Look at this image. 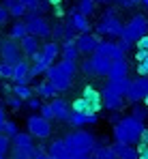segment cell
Masks as SVG:
<instances>
[{
  "mask_svg": "<svg viewBox=\"0 0 148 159\" xmlns=\"http://www.w3.org/2000/svg\"><path fill=\"white\" fill-rule=\"evenodd\" d=\"M135 45H137V50H144V52H148V34L140 37V39L135 41Z\"/></svg>",
  "mask_w": 148,
  "mask_h": 159,
  "instance_id": "obj_47",
  "label": "cell"
},
{
  "mask_svg": "<svg viewBox=\"0 0 148 159\" xmlns=\"http://www.w3.org/2000/svg\"><path fill=\"white\" fill-rule=\"evenodd\" d=\"M71 127L75 129H82L84 125H86V114H79V112H71V116H69V120H67Z\"/></svg>",
  "mask_w": 148,
  "mask_h": 159,
  "instance_id": "obj_37",
  "label": "cell"
},
{
  "mask_svg": "<svg viewBox=\"0 0 148 159\" xmlns=\"http://www.w3.org/2000/svg\"><path fill=\"white\" fill-rule=\"evenodd\" d=\"M107 84H110L118 95L124 97V95H127V88H129V75H127V78H120V80H112V82H107Z\"/></svg>",
  "mask_w": 148,
  "mask_h": 159,
  "instance_id": "obj_35",
  "label": "cell"
},
{
  "mask_svg": "<svg viewBox=\"0 0 148 159\" xmlns=\"http://www.w3.org/2000/svg\"><path fill=\"white\" fill-rule=\"evenodd\" d=\"M39 114H41L45 120H54V112H52V106H49V103H41V107H39Z\"/></svg>",
  "mask_w": 148,
  "mask_h": 159,
  "instance_id": "obj_42",
  "label": "cell"
},
{
  "mask_svg": "<svg viewBox=\"0 0 148 159\" xmlns=\"http://www.w3.org/2000/svg\"><path fill=\"white\" fill-rule=\"evenodd\" d=\"M114 4H118L120 9H135L137 4H142L140 0H116Z\"/></svg>",
  "mask_w": 148,
  "mask_h": 159,
  "instance_id": "obj_43",
  "label": "cell"
},
{
  "mask_svg": "<svg viewBox=\"0 0 148 159\" xmlns=\"http://www.w3.org/2000/svg\"><path fill=\"white\" fill-rule=\"evenodd\" d=\"M47 157H52V159H67V157H69V151H67V144H65V140H62V138H60V140L49 142Z\"/></svg>",
  "mask_w": 148,
  "mask_h": 159,
  "instance_id": "obj_22",
  "label": "cell"
},
{
  "mask_svg": "<svg viewBox=\"0 0 148 159\" xmlns=\"http://www.w3.org/2000/svg\"><path fill=\"white\" fill-rule=\"evenodd\" d=\"M20 43V50H22V56H32L34 52H39V48H41V43H39V39L37 37H32V34H26L24 39H20L17 41Z\"/></svg>",
  "mask_w": 148,
  "mask_h": 159,
  "instance_id": "obj_21",
  "label": "cell"
},
{
  "mask_svg": "<svg viewBox=\"0 0 148 159\" xmlns=\"http://www.w3.org/2000/svg\"><path fill=\"white\" fill-rule=\"evenodd\" d=\"M131 116L135 118V120H140V123H146L148 118V107L144 106V103H133V107H131Z\"/></svg>",
  "mask_w": 148,
  "mask_h": 159,
  "instance_id": "obj_33",
  "label": "cell"
},
{
  "mask_svg": "<svg viewBox=\"0 0 148 159\" xmlns=\"http://www.w3.org/2000/svg\"><path fill=\"white\" fill-rule=\"evenodd\" d=\"M41 103H43V101H41V99H37L34 95H32L30 99H26V106L30 107L32 112H39V107H41Z\"/></svg>",
  "mask_w": 148,
  "mask_h": 159,
  "instance_id": "obj_45",
  "label": "cell"
},
{
  "mask_svg": "<svg viewBox=\"0 0 148 159\" xmlns=\"http://www.w3.org/2000/svg\"><path fill=\"white\" fill-rule=\"evenodd\" d=\"M54 15H56V17H62V15H65V11H62V4H56V7H54Z\"/></svg>",
  "mask_w": 148,
  "mask_h": 159,
  "instance_id": "obj_51",
  "label": "cell"
},
{
  "mask_svg": "<svg viewBox=\"0 0 148 159\" xmlns=\"http://www.w3.org/2000/svg\"><path fill=\"white\" fill-rule=\"evenodd\" d=\"M39 148L32 144V146H11V159H32L34 157V153H37Z\"/></svg>",
  "mask_w": 148,
  "mask_h": 159,
  "instance_id": "obj_28",
  "label": "cell"
},
{
  "mask_svg": "<svg viewBox=\"0 0 148 159\" xmlns=\"http://www.w3.org/2000/svg\"><path fill=\"white\" fill-rule=\"evenodd\" d=\"M28 71H30V62L22 58V60H17L15 65H13V75H11V82H15V84H30L32 80L28 75Z\"/></svg>",
  "mask_w": 148,
  "mask_h": 159,
  "instance_id": "obj_15",
  "label": "cell"
},
{
  "mask_svg": "<svg viewBox=\"0 0 148 159\" xmlns=\"http://www.w3.org/2000/svg\"><path fill=\"white\" fill-rule=\"evenodd\" d=\"M32 159H47V153H45L43 148H39V151L34 153V157H32Z\"/></svg>",
  "mask_w": 148,
  "mask_h": 159,
  "instance_id": "obj_52",
  "label": "cell"
},
{
  "mask_svg": "<svg viewBox=\"0 0 148 159\" xmlns=\"http://www.w3.org/2000/svg\"><path fill=\"white\" fill-rule=\"evenodd\" d=\"M140 2H142V4H144V7L148 9V0H140Z\"/></svg>",
  "mask_w": 148,
  "mask_h": 159,
  "instance_id": "obj_58",
  "label": "cell"
},
{
  "mask_svg": "<svg viewBox=\"0 0 148 159\" xmlns=\"http://www.w3.org/2000/svg\"><path fill=\"white\" fill-rule=\"evenodd\" d=\"M90 157H95V159H116V155H114L112 146H107L105 142H99L97 140L95 148L90 151Z\"/></svg>",
  "mask_w": 148,
  "mask_h": 159,
  "instance_id": "obj_27",
  "label": "cell"
},
{
  "mask_svg": "<svg viewBox=\"0 0 148 159\" xmlns=\"http://www.w3.org/2000/svg\"><path fill=\"white\" fill-rule=\"evenodd\" d=\"M11 75H13V65H7V62L0 60V78L2 80H11Z\"/></svg>",
  "mask_w": 148,
  "mask_h": 159,
  "instance_id": "obj_40",
  "label": "cell"
},
{
  "mask_svg": "<svg viewBox=\"0 0 148 159\" xmlns=\"http://www.w3.org/2000/svg\"><path fill=\"white\" fill-rule=\"evenodd\" d=\"M9 20H11L9 11H7V9H4V7L0 4V28H2V26H7V24H9Z\"/></svg>",
  "mask_w": 148,
  "mask_h": 159,
  "instance_id": "obj_46",
  "label": "cell"
},
{
  "mask_svg": "<svg viewBox=\"0 0 148 159\" xmlns=\"http://www.w3.org/2000/svg\"><path fill=\"white\" fill-rule=\"evenodd\" d=\"M45 80L47 82H52L54 84V88L58 90V93H65V90H69L71 86H73V78L75 75H71L60 62H54V65H49L47 69H45Z\"/></svg>",
  "mask_w": 148,
  "mask_h": 159,
  "instance_id": "obj_5",
  "label": "cell"
},
{
  "mask_svg": "<svg viewBox=\"0 0 148 159\" xmlns=\"http://www.w3.org/2000/svg\"><path fill=\"white\" fill-rule=\"evenodd\" d=\"M47 159H52V157H47Z\"/></svg>",
  "mask_w": 148,
  "mask_h": 159,
  "instance_id": "obj_63",
  "label": "cell"
},
{
  "mask_svg": "<svg viewBox=\"0 0 148 159\" xmlns=\"http://www.w3.org/2000/svg\"><path fill=\"white\" fill-rule=\"evenodd\" d=\"M0 4L9 11V15H11V17H15V20H22L26 13H28V9H26L20 0H2Z\"/></svg>",
  "mask_w": 148,
  "mask_h": 159,
  "instance_id": "obj_23",
  "label": "cell"
},
{
  "mask_svg": "<svg viewBox=\"0 0 148 159\" xmlns=\"http://www.w3.org/2000/svg\"><path fill=\"white\" fill-rule=\"evenodd\" d=\"M95 52L105 56V58H110V60H120V58H124V52L118 48V43L116 41H110V39H105V41L101 39Z\"/></svg>",
  "mask_w": 148,
  "mask_h": 159,
  "instance_id": "obj_12",
  "label": "cell"
},
{
  "mask_svg": "<svg viewBox=\"0 0 148 159\" xmlns=\"http://www.w3.org/2000/svg\"><path fill=\"white\" fill-rule=\"evenodd\" d=\"M67 159H86V157H67Z\"/></svg>",
  "mask_w": 148,
  "mask_h": 159,
  "instance_id": "obj_59",
  "label": "cell"
},
{
  "mask_svg": "<svg viewBox=\"0 0 148 159\" xmlns=\"http://www.w3.org/2000/svg\"><path fill=\"white\" fill-rule=\"evenodd\" d=\"M26 34H28V30H26V24L22 22V20L13 22V24H11V28H9V39H13V41L24 39Z\"/></svg>",
  "mask_w": 148,
  "mask_h": 159,
  "instance_id": "obj_30",
  "label": "cell"
},
{
  "mask_svg": "<svg viewBox=\"0 0 148 159\" xmlns=\"http://www.w3.org/2000/svg\"><path fill=\"white\" fill-rule=\"evenodd\" d=\"M34 95L39 97V99H54L56 95H58V90L54 88V84L52 82H39L37 84V88H34Z\"/></svg>",
  "mask_w": 148,
  "mask_h": 159,
  "instance_id": "obj_26",
  "label": "cell"
},
{
  "mask_svg": "<svg viewBox=\"0 0 148 159\" xmlns=\"http://www.w3.org/2000/svg\"><path fill=\"white\" fill-rule=\"evenodd\" d=\"M4 106L11 107V110H22V106H24V101L17 97V95H13V93H9L7 95V99H4Z\"/></svg>",
  "mask_w": 148,
  "mask_h": 159,
  "instance_id": "obj_38",
  "label": "cell"
},
{
  "mask_svg": "<svg viewBox=\"0 0 148 159\" xmlns=\"http://www.w3.org/2000/svg\"><path fill=\"white\" fill-rule=\"evenodd\" d=\"M75 9H77L79 13H84L86 17H90V15L95 13V9H97V2H95V0H79Z\"/></svg>",
  "mask_w": 148,
  "mask_h": 159,
  "instance_id": "obj_34",
  "label": "cell"
},
{
  "mask_svg": "<svg viewBox=\"0 0 148 159\" xmlns=\"http://www.w3.org/2000/svg\"><path fill=\"white\" fill-rule=\"evenodd\" d=\"M20 2L24 4V7H26V9H28V11H30V9H34V4H37L39 0H20Z\"/></svg>",
  "mask_w": 148,
  "mask_h": 159,
  "instance_id": "obj_50",
  "label": "cell"
},
{
  "mask_svg": "<svg viewBox=\"0 0 148 159\" xmlns=\"http://www.w3.org/2000/svg\"><path fill=\"white\" fill-rule=\"evenodd\" d=\"M60 58H62V60H73V62L79 60V52H77V48H75L73 39L62 41V45H60Z\"/></svg>",
  "mask_w": 148,
  "mask_h": 159,
  "instance_id": "obj_25",
  "label": "cell"
},
{
  "mask_svg": "<svg viewBox=\"0 0 148 159\" xmlns=\"http://www.w3.org/2000/svg\"><path fill=\"white\" fill-rule=\"evenodd\" d=\"M148 34V17L144 13H135V15H131L127 22L123 24V39L127 41H131V43H135L140 37H144Z\"/></svg>",
  "mask_w": 148,
  "mask_h": 159,
  "instance_id": "obj_4",
  "label": "cell"
},
{
  "mask_svg": "<svg viewBox=\"0 0 148 159\" xmlns=\"http://www.w3.org/2000/svg\"><path fill=\"white\" fill-rule=\"evenodd\" d=\"M26 131L30 133L32 138H39V140H45L52 135V120H45L41 114H30L26 118Z\"/></svg>",
  "mask_w": 148,
  "mask_h": 159,
  "instance_id": "obj_7",
  "label": "cell"
},
{
  "mask_svg": "<svg viewBox=\"0 0 148 159\" xmlns=\"http://www.w3.org/2000/svg\"><path fill=\"white\" fill-rule=\"evenodd\" d=\"M118 120H120V114H118V112H112V116H110V123H112V125H116Z\"/></svg>",
  "mask_w": 148,
  "mask_h": 159,
  "instance_id": "obj_53",
  "label": "cell"
},
{
  "mask_svg": "<svg viewBox=\"0 0 148 159\" xmlns=\"http://www.w3.org/2000/svg\"><path fill=\"white\" fill-rule=\"evenodd\" d=\"M11 93H13V95H17V97H20L22 101L30 99V97L34 95V90H32V88H30L28 84H15V86L11 88Z\"/></svg>",
  "mask_w": 148,
  "mask_h": 159,
  "instance_id": "obj_32",
  "label": "cell"
},
{
  "mask_svg": "<svg viewBox=\"0 0 148 159\" xmlns=\"http://www.w3.org/2000/svg\"><path fill=\"white\" fill-rule=\"evenodd\" d=\"M142 131H144V123L135 120L133 116H120V120L114 125V140L133 146L140 142Z\"/></svg>",
  "mask_w": 148,
  "mask_h": 159,
  "instance_id": "obj_2",
  "label": "cell"
},
{
  "mask_svg": "<svg viewBox=\"0 0 148 159\" xmlns=\"http://www.w3.org/2000/svg\"><path fill=\"white\" fill-rule=\"evenodd\" d=\"M67 22L73 26V30L79 34V32H90V22H88V17L84 15V13H79L77 9L73 11H69V17H67Z\"/></svg>",
  "mask_w": 148,
  "mask_h": 159,
  "instance_id": "obj_17",
  "label": "cell"
},
{
  "mask_svg": "<svg viewBox=\"0 0 148 159\" xmlns=\"http://www.w3.org/2000/svg\"><path fill=\"white\" fill-rule=\"evenodd\" d=\"M146 95H148V75H137V78L129 80V88H127V95H124V99L129 103H137Z\"/></svg>",
  "mask_w": 148,
  "mask_h": 159,
  "instance_id": "obj_8",
  "label": "cell"
},
{
  "mask_svg": "<svg viewBox=\"0 0 148 159\" xmlns=\"http://www.w3.org/2000/svg\"><path fill=\"white\" fill-rule=\"evenodd\" d=\"M71 112H79V114H90V110H88L86 101H84L82 97L73 99V103H71Z\"/></svg>",
  "mask_w": 148,
  "mask_h": 159,
  "instance_id": "obj_39",
  "label": "cell"
},
{
  "mask_svg": "<svg viewBox=\"0 0 148 159\" xmlns=\"http://www.w3.org/2000/svg\"><path fill=\"white\" fill-rule=\"evenodd\" d=\"M101 103H103L105 110H110V112H118V110H123V106H124V97L118 95L110 84H105L103 90H101Z\"/></svg>",
  "mask_w": 148,
  "mask_h": 159,
  "instance_id": "obj_10",
  "label": "cell"
},
{
  "mask_svg": "<svg viewBox=\"0 0 148 159\" xmlns=\"http://www.w3.org/2000/svg\"><path fill=\"white\" fill-rule=\"evenodd\" d=\"M86 159H95V157H86Z\"/></svg>",
  "mask_w": 148,
  "mask_h": 159,
  "instance_id": "obj_62",
  "label": "cell"
},
{
  "mask_svg": "<svg viewBox=\"0 0 148 159\" xmlns=\"http://www.w3.org/2000/svg\"><path fill=\"white\" fill-rule=\"evenodd\" d=\"M75 32L73 26L65 20V22H56L54 26H52V37H54V41H69V39H75Z\"/></svg>",
  "mask_w": 148,
  "mask_h": 159,
  "instance_id": "obj_16",
  "label": "cell"
},
{
  "mask_svg": "<svg viewBox=\"0 0 148 159\" xmlns=\"http://www.w3.org/2000/svg\"><path fill=\"white\" fill-rule=\"evenodd\" d=\"M0 48H2V37H0Z\"/></svg>",
  "mask_w": 148,
  "mask_h": 159,
  "instance_id": "obj_61",
  "label": "cell"
},
{
  "mask_svg": "<svg viewBox=\"0 0 148 159\" xmlns=\"http://www.w3.org/2000/svg\"><path fill=\"white\" fill-rule=\"evenodd\" d=\"M24 24L28 34L37 37V39H49L52 37V24L45 20V15H37V13H26Z\"/></svg>",
  "mask_w": 148,
  "mask_h": 159,
  "instance_id": "obj_6",
  "label": "cell"
},
{
  "mask_svg": "<svg viewBox=\"0 0 148 159\" xmlns=\"http://www.w3.org/2000/svg\"><path fill=\"white\" fill-rule=\"evenodd\" d=\"M135 153H137V159H148V144H144V142H137Z\"/></svg>",
  "mask_w": 148,
  "mask_h": 159,
  "instance_id": "obj_44",
  "label": "cell"
},
{
  "mask_svg": "<svg viewBox=\"0 0 148 159\" xmlns=\"http://www.w3.org/2000/svg\"><path fill=\"white\" fill-rule=\"evenodd\" d=\"M0 159H7V155H0Z\"/></svg>",
  "mask_w": 148,
  "mask_h": 159,
  "instance_id": "obj_60",
  "label": "cell"
},
{
  "mask_svg": "<svg viewBox=\"0 0 148 159\" xmlns=\"http://www.w3.org/2000/svg\"><path fill=\"white\" fill-rule=\"evenodd\" d=\"M30 58H32V62H30V71H28V75H30V80H34V78H39V75H43L49 65L43 60V56H41V48H39V52H34Z\"/></svg>",
  "mask_w": 148,
  "mask_h": 159,
  "instance_id": "obj_18",
  "label": "cell"
},
{
  "mask_svg": "<svg viewBox=\"0 0 148 159\" xmlns=\"http://www.w3.org/2000/svg\"><path fill=\"white\" fill-rule=\"evenodd\" d=\"M49 7H56V4H62V0H47Z\"/></svg>",
  "mask_w": 148,
  "mask_h": 159,
  "instance_id": "obj_57",
  "label": "cell"
},
{
  "mask_svg": "<svg viewBox=\"0 0 148 159\" xmlns=\"http://www.w3.org/2000/svg\"><path fill=\"white\" fill-rule=\"evenodd\" d=\"M116 43H118V48H120L124 54L131 50V41H127V39H123V37H118V41H116Z\"/></svg>",
  "mask_w": 148,
  "mask_h": 159,
  "instance_id": "obj_48",
  "label": "cell"
},
{
  "mask_svg": "<svg viewBox=\"0 0 148 159\" xmlns=\"http://www.w3.org/2000/svg\"><path fill=\"white\" fill-rule=\"evenodd\" d=\"M41 56L47 65H54L60 56V43L58 41H47L45 45H41Z\"/></svg>",
  "mask_w": 148,
  "mask_h": 159,
  "instance_id": "obj_20",
  "label": "cell"
},
{
  "mask_svg": "<svg viewBox=\"0 0 148 159\" xmlns=\"http://www.w3.org/2000/svg\"><path fill=\"white\" fill-rule=\"evenodd\" d=\"M73 41H75V48H77L79 56H90V54H95L101 37L97 32H79V34H75Z\"/></svg>",
  "mask_w": 148,
  "mask_h": 159,
  "instance_id": "obj_9",
  "label": "cell"
},
{
  "mask_svg": "<svg viewBox=\"0 0 148 159\" xmlns=\"http://www.w3.org/2000/svg\"><path fill=\"white\" fill-rule=\"evenodd\" d=\"M140 142L148 144V127H144V131H142V135H140Z\"/></svg>",
  "mask_w": 148,
  "mask_h": 159,
  "instance_id": "obj_54",
  "label": "cell"
},
{
  "mask_svg": "<svg viewBox=\"0 0 148 159\" xmlns=\"http://www.w3.org/2000/svg\"><path fill=\"white\" fill-rule=\"evenodd\" d=\"M112 151H114L116 159H137V153H135V148H133L131 144L114 142V144H112Z\"/></svg>",
  "mask_w": 148,
  "mask_h": 159,
  "instance_id": "obj_24",
  "label": "cell"
},
{
  "mask_svg": "<svg viewBox=\"0 0 148 159\" xmlns=\"http://www.w3.org/2000/svg\"><path fill=\"white\" fill-rule=\"evenodd\" d=\"M129 75V62L127 58H120V60H112V67H110V73H107V80H120Z\"/></svg>",
  "mask_w": 148,
  "mask_h": 159,
  "instance_id": "obj_19",
  "label": "cell"
},
{
  "mask_svg": "<svg viewBox=\"0 0 148 159\" xmlns=\"http://www.w3.org/2000/svg\"><path fill=\"white\" fill-rule=\"evenodd\" d=\"M82 99L86 101V106H88L90 112H95V114L101 112V107H103V103H101V90H97L95 86H86L84 93H82Z\"/></svg>",
  "mask_w": 148,
  "mask_h": 159,
  "instance_id": "obj_14",
  "label": "cell"
},
{
  "mask_svg": "<svg viewBox=\"0 0 148 159\" xmlns=\"http://www.w3.org/2000/svg\"><path fill=\"white\" fill-rule=\"evenodd\" d=\"M17 131H20V127H17V123H13V120H9V118H7V120H4V123L0 125V133H4L7 138H13V135H15Z\"/></svg>",
  "mask_w": 148,
  "mask_h": 159,
  "instance_id": "obj_36",
  "label": "cell"
},
{
  "mask_svg": "<svg viewBox=\"0 0 148 159\" xmlns=\"http://www.w3.org/2000/svg\"><path fill=\"white\" fill-rule=\"evenodd\" d=\"M4 120H7V112H4V106L0 103V125H2Z\"/></svg>",
  "mask_w": 148,
  "mask_h": 159,
  "instance_id": "obj_55",
  "label": "cell"
},
{
  "mask_svg": "<svg viewBox=\"0 0 148 159\" xmlns=\"http://www.w3.org/2000/svg\"><path fill=\"white\" fill-rule=\"evenodd\" d=\"M34 144V138L28 131H17L13 138H11V146H32Z\"/></svg>",
  "mask_w": 148,
  "mask_h": 159,
  "instance_id": "obj_31",
  "label": "cell"
},
{
  "mask_svg": "<svg viewBox=\"0 0 148 159\" xmlns=\"http://www.w3.org/2000/svg\"><path fill=\"white\" fill-rule=\"evenodd\" d=\"M95 2H97V4H114L116 0H95Z\"/></svg>",
  "mask_w": 148,
  "mask_h": 159,
  "instance_id": "obj_56",
  "label": "cell"
},
{
  "mask_svg": "<svg viewBox=\"0 0 148 159\" xmlns=\"http://www.w3.org/2000/svg\"><path fill=\"white\" fill-rule=\"evenodd\" d=\"M62 140L67 144L69 157H90V151L97 144V135L92 131H86L84 127L75 129L73 133H67Z\"/></svg>",
  "mask_w": 148,
  "mask_h": 159,
  "instance_id": "obj_1",
  "label": "cell"
},
{
  "mask_svg": "<svg viewBox=\"0 0 148 159\" xmlns=\"http://www.w3.org/2000/svg\"><path fill=\"white\" fill-rule=\"evenodd\" d=\"M22 50H20V43L13 41V39H4L2 41V48H0V60L7 62V65H15L17 60H22Z\"/></svg>",
  "mask_w": 148,
  "mask_h": 159,
  "instance_id": "obj_11",
  "label": "cell"
},
{
  "mask_svg": "<svg viewBox=\"0 0 148 159\" xmlns=\"http://www.w3.org/2000/svg\"><path fill=\"white\" fill-rule=\"evenodd\" d=\"M49 106H52V112H54V120H60V123H67L69 116H71V106L67 99H49Z\"/></svg>",
  "mask_w": 148,
  "mask_h": 159,
  "instance_id": "obj_13",
  "label": "cell"
},
{
  "mask_svg": "<svg viewBox=\"0 0 148 159\" xmlns=\"http://www.w3.org/2000/svg\"><path fill=\"white\" fill-rule=\"evenodd\" d=\"M97 34L99 37H110V39H118L123 34V22L118 17V11L114 7H107L97 22Z\"/></svg>",
  "mask_w": 148,
  "mask_h": 159,
  "instance_id": "obj_3",
  "label": "cell"
},
{
  "mask_svg": "<svg viewBox=\"0 0 148 159\" xmlns=\"http://www.w3.org/2000/svg\"><path fill=\"white\" fill-rule=\"evenodd\" d=\"M99 123V116L95 112H90V114H86V125H97Z\"/></svg>",
  "mask_w": 148,
  "mask_h": 159,
  "instance_id": "obj_49",
  "label": "cell"
},
{
  "mask_svg": "<svg viewBox=\"0 0 148 159\" xmlns=\"http://www.w3.org/2000/svg\"><path fill=\"white\" fill-rule=\"evenodd\" d=\"M135 69H137V75H148V52L144 50L135 52Z\"/></svg>",
  "mask_w": 148,
  "mask_h": 159,
  "instance_id": "obj_29",
  "label": "cell"
},
{
  "mask_svg": "<svg viewBox=\"0 0 148 159\" xmlns=\"http://www.w3.org/2000/svg\"><path fill=\"white\" fill-rule=\"evenodd\" d=\"M11 151V138H7L4 133H0V155H7Z\"/></svg>",
  "mask_w": 148,
  "mask_h": 159,
  "instance_id": "obj_41",
  "label": "cell"
}]
</instances>
